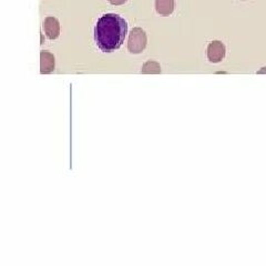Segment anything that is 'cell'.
Segmentation results:
<instances>
[{"label":"cell","instance_id":"obj_1","mask_svg":"<svg viewBox=\"0 0 266 266\" xmlns=\"http://www.w3.org/2000/svg\"><path fill=\"white\" fill-rule=\"evenodd\" d=\"M128 33V24L115 13H106L99 18L94 28V40L102 52L110 53L122 46Z\"/></svg>","mask_w":266,"mask_h":266},{"label":"cell","instance_id":"obj_2","mask_svg":"<svg viewBox=\"0 0 266 266\" xmlns=\"http://www.w3.org/2000/svg\"><path fill=\"white\" fill-rule=\"evenodd\" d=\"M147 42L148 37L146 31L137 27V28H133L131 33H130L128 40V50L133 53V55H138V53H141L146 49Z\"/></svg>","mask_w":266,"mask_h":266},{"label":"cell","instance_id":"obj_3","mask_svg":"<svg viewBox=\"0 0 266 266\" xmlns=\"http://www.w3.org/2000/svg\"><path fill=\"white\" fill-rule=\"evenodd\" d=\"M207 59L213 64H218L221 62L225 57V53H227V49H225L224 43L222 41H219V40H214L212 41L209 47H207Z\"/></svg>","mask_w":266,"mask_h":266},{"label":"cell","instance_id":"obj_4","mask_svg":"<svg viewBox=\"0 0 266 266\" xmlns=\"http://www.w3.org/2000/svg\"><path fill=\"white\" fill-rule=\"evenodd\" d=\"M43 30L47 37L50 40H55L60 35V24L55 17H47L43 21Z\"/></svg>","mask_w":266,"mask_h":266},{"label":"cell","instance_id":"obj_5","mask_svg":"<svg viewBox=\"0 0 266 266\" xmlns=\"http://www.w3.org/2000/svg\"><path fill=\"white\" fill-rule=\"evenodd\" d=\"M56 59L55 56L49 51H41L40 53V72L42 75H48L55 70Z\"/></svg>","mask_w":266,"mask_h":266},{"label":"cell","instance_id":"obj_6","mask_svg":"<svg viewBox=\"0 0 266 266\" xmlns=\"http://www.w3.org/2000/svg\"><path fill=\"white\" fill-rule=\"evenodd\" d=\"M175 8L174 0H155V9L159 15L168 17L172 15Z\"/></svg>","mask_w":266,"mask_h":266},{"label":"cell","instance_id":"obj_7","mask_svg":"<svg viewBox=\"0 0 266 266\" xmlns=\"http://www.w3.org/2000/svg\"><path fill=\"white\" fill-rule=\"evenodd\" d=\"M142 74L159 75L161 74V67L156 61H147L142 67Z\"/></svg>","mask_w":266,"mask_h":266},{"label":"cell","instance_id":"obj_8","mask_svg":"<svg viewBox=\"0 0 266 266\" xmlns=\"http://www.w3.org/2000/svg\"><path fill=\"white\" fill-rule=\"evenodd\" d=\"M109 2L111 4H114V6H121V4L127 2V0H109Z\"/></svg>","mask_w":266,"mask_h":266},{"label":"cell","instance_id":"obj_9","mask_svg":"<svg viewBox=\"0 0 266 266\" xmlns=\"http://www.w3.org/2000/svg\"><path fill=\"white\" fill-rule=\"evenodd\" d=\"M258 74H266V67L261 68L260 71H258Z\"/></svg>","mask_w":266,"mask_h":266}]
</instances>
